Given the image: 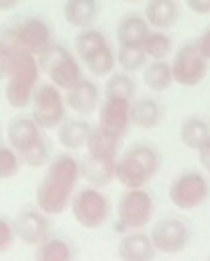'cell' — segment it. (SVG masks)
<instances>
[{
  "mask_svg": "<svg viewBox=\"0 0 210 261\" xmlns=\"http://www.w3.org/2000/svg\"><path fill=\"white\" fill-rule=\"evenodd\" d=\"M82 179L80 162L69 153H61L49 164L36 190V204L46 215H59L69 208L77 185Z\"/></svg>",
  "mask_w": 210,
  "mask_h": 261,
  "instance_id": "cell-1",
  "label": "cell"
},
{
  "mask_svg": "<svg viewBox=\"0 0 210 261\" xmlns=\"http://www.w3.org/2000/svg\"><path fill=\"white\" fill-rule=\"evenodd\" d=\"M41 73L38 55L18 48L7 71L2 73V79L6 80V101L9 107L18 110L31 107Z\"/></svg>",
  "mask_w": 210,
  "mask_h": 261,
  "instance_id": "cell-2",
  "label": "cell"
},
{
  "mask_svg": "<svg viewBox=\"0 0 210 261\" xmlns=\"http://www.w3.org/2000/svg\"><path fill=\"white\" fill-rule=\"evenodd\" d=\"M160 169V155L150 144L128 148L116 162V181L125 189H143Z\"/></svg>",
  "mask_w": 210,
  "mask_h": 261,
  "instance_id": "cell-3",
  "label": "cell"
},
{
  "mask_svg": "<svg viewBox=\"0 0 210 261\" xmlns=\"http://www.w3.org/2000/svg\"><path fill=\"white\" fill-rule=\"evenodd\" d=\"M75 54L80 62L95 76H109L118 66L116 50L102 31L89 27L82 29L75 36Z\"/></svg>",
  "mask_w": 210,
  "mask_h": 261,
  "instance_id": "cell-4",
  "label": "cell"
},
{
  "mask_svg": "<svg viewBox=\"0 0 210 261\" xmlns=\"http://www.w3.org/2000/svg\"><path fill=\"white\" fill-rule=\"evenodd\" d=\"M39 66L49 82L55 84L62 91H68L75 86L79 80L84 79L82 75V62L79 55L73 54L69 48L54 43L49 50L39 55Z\"/></svg>",
  "mask_w": 210,
  "mask_h": 261,
  "instance_id": "cell-5",
  "label": "cell"
},
{
  "mask_svg": "<svg viewBox=\"0 0 210 261\" xmlns=\"http://www.w3.org/2000/svg\"><path fill=\"white\" fill-rule=\"evenodd\" d=\"M68 103L64 91L52 82L39 84L31 103V116L43 130H57L66 119Z\"/></svg>",
  "mask_w": 210,
  "mask_h": 261,
  "instance_id": "cell-6",
  "label": "cell"
},
{
  "mask_svg": "<svg viewBox=\"0 0 210 261\" xmlns=\"http://www.w3.org/2000/svg\"><path fill=\"white\" fill-rule=\"evenodd\" d=\"M73 219L86 229H98L110 217V201L97 187H86L75 192L69 203Z\"/></svg>",
  "mask_w": 210,
  "mask_h": 261,
  "instance_id": "cell-7",
  "label": "cell"
},
{
  "mask_svg": "<svg viewBox=\"0 0 210 261\" xmlns=\"http://www.w3.org/2000/svg\"><path fill=\"white\" fill-rule=\"evenodd\" d=\"M2 38H7L18 48L27 50V52L38 55V57L55 43L52 27L43 18L38 16L25 18L13 27L4 29Z\"/></svg>",
  "mask_w": 210,
  "mask_h": 261,
  "instance_id": "cell-8",
  "label": "cell"
},
{
  "mask_svg": "<svg viewBox=\"0 0 210 261\" xmlns=\"http://www.w3.org/2000/svg\"><path fill=\"white\" fill-rule=\"evenodd\" d=\"M168 196L175 208L182 210V212H191V210L200 208L201 204L208 201L210 183L198 171L183 172L171 181Z\"/></svg>",
  "mask_w": 210,
  "mask_h": 261,
  "instance_id": "cell-9",
  "label": "cell"
},
{
  "mask_svg": "<svg viewBox=\"0 0 210 261\" xmlns=\"http://www.w3.org/2000/svg\"><path fill=\"white\" fill-rule=\"evenodd\" d=\"M118 222L128 231L145 229L152 222L155 203L148 190L143 189H127L118 201Z\"/></svg>",
  "mask_w": 210,
  "mask_h": 261,
  "instance_id": "cell-10",
  "label": "cell"
},
{
  "mask_svg": "<svg viewBox=\"0 0 210 261\" xmlns=\"http://www.w3.org/2000/svg\"><path fill=\"white\" fill-rule=\"evenodd\" d=\"M208 59L198 48L196 41L182 45L171 59L175 84L182 87L200 86L208 75Z\"/></svg>",
  "mask_w": 210,
  "mask_h": 261,
  "instance_id": "cell-11",
  "label": "cell"
},
{
  "mask_svg": "<svg viewBox=\"0 0 210 261\" xmlns=\"http://www.w3.org/2000/svg\"><path fill=\"white\" fill-rule=\"evenodd\" d=\"M152 242L155 245L157 252L168 256L180 254L185 251V247L191 242V229L182 219L176 217H168V219L158 220L152 227Z\"/></svg>",
  "mask_w": 210,
  "mask_h": 261,
  "instance_id": "cell-12",
  "label": "cell"
},
{
  "mask_svg": "<svg viewBox=\"0 0 210 261\" xmlns=\"http://www.w3.org/2000/svg\"><path fill=\"white\" fill-rule=\"evenodd\" d=\"M130 109V100L116 96H104L100 107H98V126L118 135V137H123L132 124Z\"/></svg>",
  "mask_w": 210,
  "mask_h": 261,
  "instance_id": "cell-13",
  "label": "cell"
},
{
  "mask_svg": "<svg viewBox=\"0 0 210 261\" xmlns=\"http://www.w3.org/2000/svg\"><path fill=\"white\" fill-rule=\"evenodd\" d=\"M45 141L43 128L32 119V116H18L7 124V142L20 153V156L32 151Z\"/></svg>",
  "mask_w": 210,
  "mask_h": 261,
  "instance_id": "cell-14",
  "label": "cell"
},
{
  "mask_svg": "<svg viewBox=\"0 0 210 261\" xmlns=\"http://www.w3.org/2000/svg\"><path fill=\"white\" fill-rule=\"evenodd\" d=\"M14 229L24 244L34 245L46 242L52 237V226H50L49 215L41 210H24L14 219Z\"/></svg>",
  "mask_w": 210,
  "mask_h": 261,
  "instance_id": "cell-15",
  "label": "cell"
},
{
  "mask_svg": "<svg viewBox=\"0 0 210 261\" xmlns=\"http://www.w3.org/2000/svg\"><path fill=\"white\" fill-rule=\"evenodd\" d=\"M64 96L68 109L79 114V116H89L95 110H98V107L102 103L100 89H98L97 84L87 79L79 80L75 86L64 91Z\"/></svg>",
  "mask_w": 210,
  "mask_h": 261,
  "instance_id": "cell-16",
  "label": "cell"
},
{
  "mask_svg": "<svg viewBox=\"0 0 210 261\" xmlns=\"http://www.w3.org/2000/svg\"><path fill=\"white\" fill-rule=\"evenodd\" d=\"M155 254L157 249L152 237L141 229L123 234L118 242V258L121 261H153Z\"/></svg>",
  "mask_w": 210,
  "mask_h": 261,
  "instance_id": "cell-17",
  "label": "cell"
},
{
  "mask_svg": "<svg viewBox=\"0 0 210 261\" xmlns=\"http://www.w3.org/2000/svg\"><path fill=\"white\" fill-rule=\"evenodd\" d=\"M145 18L155 31H169L180 21L182 9L176 0H146Z\"/></svg>",
  "mask_w": 210,
  "mask_h": 261,
  "instance_id": "cell-18",
  "label": "cell"
},
{
  "mask_svg": "<svg viewBox=\"0 0 210 261\" xmlns=\"http://www.w3.org/2000/svg\"><path fill=\"white\" fill-rule=\"evenodd\" d=\"M116 162L118 158L86 155V158L80 162L82 179H86L91 187H97V189L110 185L116 179Z\"/></svg>",
  "mask_w": 210,
  "mask_h": 261,
  "instance_id": "cell-19",
  "label": "cell"
},
{
  "mask_svg": "<svg viewBox=\"0 0 210 261\" xmlns=\"http://www.w3.org/2000/svg\"><path fill=\"white\" fill-rule=\"evenodd\" d=\"M152 31L150 23L146 21L145 14L128 13L118 21L116 39L118 46H143V41Z\"/></svg>",
  "mask_w": 210,
  "mask_h": 261,
  "instance_id": "cell-20",
  "label": "cell"
},
{
  "mask_svg": "<svg viewBox=\"0 0 210 261\" xmlns=\"http://www.w3.org/2000/svg\"><path fill=\"white\" fill-rule=\"evenodd\" d=\"M91 132H93V126L87 121L66 117L64 123L57 128V141L68 151H79L87 146Z\"/></svg>",
  "mask_w": 210,
  "mask_h": 261,
  "instance_id": "cell-21",
  "label": "cell"
},
{
  "mask_svg": "<svg viewBox=\"0 0 210 261\" xmlns=\"http://www.w3.org/2000/svg\"><path fill=\"white\" fill-rule=\"evenodd\" d=\"M132 124L141 130H153L164 119V107L155 98H137L130 109Z\"/></svg>",
  "mask_w": 210,
  "mask_h": 261,
  "instance_id": "cell-22",
  "label": "cell"
},
{
  "mask_svg": "<svg viewBox=\"0 0 210 261\" xmlns=\"http://www.w3.org/2000/svg\"><path fill=\"white\" fill-rule=\"evenodd\" d=\"M62 14L73 29H89L97 21L98 0H66Z\"/></svg>",
  "mask_w": 210,
  "mask_h": 261,
  "instance_id": "cell-23",
  "label": "cell"
},
{
  "mask_svg": "<svg viewBox=\"0 0 210 261\" xmlns=\"http://www.w3.org/2000/svg\"><path fill=\"white\" fill-rule=\"evenodd\" d=\"M143 82L153 93H164V91H168L175 84L171 61H168V59L150 61L145 66V69H143Z\"/></svg>",
  "mask_w": 210,
  "mask_h": 261,
  "instance_id": "cell-24",
  "label": "cell"
},
{
  "mask_svg": "<svg viewBox=\"0 0 210 261\" xmlns=\"http://www.w3.org/2000/svg\"><path fill=\"white\" fill-rule=\"evenodd\" d=\"M180 141L193 151H200L207 142H210V123L201 117H187L180 126Z\"/></svg>",
  "mask_w": 210,
  "mask_h": 261,
  "instance_id": "cell-25",
  "label": "cell"
},
{
  "mask_svg": "<svg viewBox=\"0 0 210 261\" xmlns=\"http://www.w3.org/2000/svg\"><path fill=\"white\" fill-rule=\"evenodd\" d=\"M121 139L118 135L110 134V132L104 130L102 126H93V132L87 141L86 151L87 155L93 156H104V158H118V151H120Z\"/></svg>",
  "mask_w": 210,
  "mask_h": 261,
  "instance_id": "cell-26",
  "label": "cell"
},
{
  "mask_svg": "<svg viewBox=\"0 0 210 261\" xmlns=\"http://www.w3.org/2000/svg\"><path fill=\"white\" fill-rule=\"evenodd\" d=\"M135 91H137V84L134 80V75L120 69V71H112L107 76L104 96H116V98H125V100L134 101Z\"/></svg>",
  "mask_w": 210,
  "mask_h": 261,
  "instance_id": "cell-27",
  "label": "cell"
},
{
  "mask_svg": "<svg viewBox=\"0 0 210 261\" xmlns=\"http://www.w3.org/2000/svg\"><path fill=\"white\" fill-rule=\"evenodd\" d=\"M34 261H73V249L62 238L50 237L36 247Z\"/></svg>",
  "mask_w": 210,
  "mask_h": 261,
  "instance_id": "cell-28",
  "label": "cell"
},
{
  "mask_svg": "<svg viewBox=\"0 0 210 261\" xmlns=\"http://www.w3.org/2000/svg\"><path fill=\"white\" fill-rule=\"evenodd\" d=\"M116 61L121 71H127L134 75V73L145 69V66L150 62V59L145 50H143V46L139 45V46H118Z\"/></svg>",
  "mask_w": 210,
  "mask_h": 261,
  "instance_id": "cell-29",
  "label": "cell"
},
{
  "mask_svg": "<svg viewBox=\"0 0 210 261\" xmlns=\"http://www.w3.org/2000/svg\"><path fill=\"white\" fill-rule=\"evenodd\" d=\"M143 50L150 61H162V59H168L173 52V39L169 38V34H166V31L152 29L143 41Z\"/></svg>",
  "mask_w": 210,
  "mask_h": 261,
  "instance_id": "cell-30",
  "label": "cell"
},
{
  "mask_svg": "<svg viewBox=\"0 0 210 261\" xmlns=\"http://www.w3.org/2000/svg\"><path fill=\"white\" fill-rule=\"evenodd\" d=\"M24 160H21L20 153L14 148H11L9 144L0 148V178L2 179H11L20 172Z\"/></svg>",
  "mask_w": 210,
  "mask_h": 261,
  "instance_id": "cell-31",
  "label": "cell"
},
{
  "mask_svg": "<svg viewBox=\"0 0 210 261\" xmlns=\"http://www.w3.org/2000/svg\"><path fill=\"white\" fill-rule=\"evenodd\" d=\"M18 234L14 229V222H9L6 217H2L0 219V252H9Z\"/></svg>",
  "mask_w": 210,
  "mask_h": 261,
  "instance_id": "cell-32",
  "label": "cell"
},
{
  "mask_svg": "<svg viewBox=\"0 0 210 261\" xmlns=\"http://www.w3.org/2000/svg\"><path fill=\"white\" fill-rule=\"evenodd\" d=\"M185 4L198 16H208L210 14V0H185Z\"/></svg>",
  "mask_w": 210,
  "mask_h": 261,
  "instance_id": "cell-33",
  "label": "cell"
},
{
  "mask_svg": "<svg viewBox=\"0 0 210 261\" xmlns=\"http://www.w3.org/2000/svg\"><path fill=\"white\" fill-rule=\"evenodd\" d=\"M196 45H198V48L201 50V54L210 61V27L196 39Z\"/></svg>",
  "mask_w": 210,
  "mask_h": 261,
  "instance_id": "cell-34",
  "label": "cell"
},
{
  "mask_svg": "<svg viewBox=\"0 0 210 261\" xmlns=\"http://www.w3.org/2000/svg\"><path fill=\"white\" fill-rule=\"evenodd\" d=\"M198 153H200L201 164H203V167L208 171V176H210V142H207V144H205Z\"/></svg>",
  "mask_w": 210,
  "mask_h": 261,
  "instance_id": "cell-35",
  "label": "cell"
},
{
  "mask_svg": "<svg viewBox=\"0 0 210 261\" xmlns=\"http://www.w3.org/2000/svg\"><path fill=\"white\" fill-rule=\"evenodd\" d=\"M20 4V0H0V9L2 11H13Z\"/></svg>",
  "mask_w": 210,
  "mask_h": 261,
  "instance_id": "cell-36",
  "label": "cell"
},
{
  "mask_svg": "<svg viewBox=\"0 0 210 261\" xmlns=\"http://www.w3.org/2000/svg\"><path fill=\"white\" fill-rule=\"evenodd\" d=\"M125 2H139V0H125Z\"/></svg>",
  "mask_w": 210,
  "mask_h": 261,
  "instance_id": "cell-37",
  "label": "cell"
}]
</instances>
